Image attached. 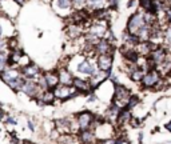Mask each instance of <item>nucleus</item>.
I'll return each instance as SVG.
<instances>
[{
	"label": "nucleus",
	"mask_w": 171,
	"mask_h": 144,
	"mask_svg": "<svg viewBox=\"0 0 171 144\" xmlns=\"http://www.w3.org/2000/svg\"><path fill=\"white\" fill-rule=\"evenodd\" d=\"M98 66H96L95 58L91 56H80V60L75 64V68L71 72H76L75 76H80V78H91L98 72Z\"/></svg>",
	"instance_id": "1"
},
{
	"label": "nucleus",
	"mask_w": 171,
	"mask_h": 144,
	"mask_svg": "<svg viewBox=\"0 0 171 144\" xmlns=\"http://www.w3.org/2000/svg\"><path fill=\"white\" fill-rule=\"evenodd\" d=\"M162 79H163V75L160 73L159 69L151 68L145 73V76H143V79L140 80L139 86L143 91H150V89L157 91V88H158V86H159V83L162 81Z\"/></svg>",
	"instance_id": "2"
},
{
	"label": "nucleus",
	"mask_w": 171,
	"mask_h": 144,
	"mask_svg": "<svg viewBox=\"0 0 171 144\" xmlns=\"http://www.w3.org/2000/svg\"><path fill=\"white\" fill-rule=\"evenodd\" d=\"M168 53H170L168 49L166 48L163 44H162V46H157L152 51L150 52V55L146 58V59H147L148 69H151V68H157L158 69L166 61Z\"/></svg>",
	"instance_id": "3"
},
{
	"label": "nucleus",
	"mask_w": 171,
	"mask_h": 144,
	"mask_svg": "<svg viewBox=\"0 0 171 144\" xmlns=\"http://www.w3.org/2000/svg\"><path fill=\"white\" fill-rule=\"evenodd\" d=\"M131 95H132V92H131L130 88H127L122 83H116V84H114V93H112V100H111V103H115L118 107L124 108Z\"/></svg>",
	"instance_id": "4"
},
{
	"label": "nucleus",
	"mask_w": 171,
	"mask_h": 144,
	"mask_svg": "<svg viewBox=\"0 0 171 144\" xmlns=\"http://www.w3.org/2000/svg\"><path fill=\"white\" fill-rule=\"evenodd\" d=\"M95 116L96 113L91 112L90 110H84L80 112H76L74 115L76 124H78L79 132L80 131H86V130H92L94 128V123H95Z\"/></svg>",
	"instance_id": "5"
},
{
	"label": "nucleus",
	"mask_w": 171,
	"mask_h": 144,
	"mask_svg": "<svg viewBox=\"0 0 171 144\" xmlns=\"http://www.w3.org/2000/svg\"><path fill=\"white\" fill-rule=\"evenodd\" d=\"M146 24L145 20V12L143 11H135L128 16L127 19V23H126V28L124 31L128 32L131 35H136V32L139 31L143 26Z\"/></svg>",
	"instance_id": "6"
},
{
	"label": "nucleus",
	"mask_w": 171,
	"mask_h": 144,
	"mask_svg": "<svg viewBox=\"0 0 171 144\" xmlns=\"http://www.w3.org/2000/svg\"><path fill=\"white\" fill-rule=\"evenodd\" d=\"M51 91L54 92V96H55L56 100H60V101H68V100H71V99H75L80 95L72 86L67 87V86L59 84V86H56L55 88L51 89Z\"/></svg>",
	"instance_id": "7"
},
{
	"label": "nucleus",
	"mask_w": 171,
	"mask_h": 144,
	"mask_svg": "<svg viewBox=\"0 0 171 144\" xmlns=\"http://www.w3.org/2000/svg\"><path fill=\"white\" fill-rule=\"evenodd\" d=\"M110 29L108 27V21L107 20H96V19H92L90 21V24L86 28V34H90L92 36H96L98 39L104 38L106 32Z\"/></svg>",
	"instance_id": "8"
},
{
	"label": "nucleus",
	"mask_w": 171,
	"mask_h": 144,
	"mask_svg": "<svg viewBox=\"0 0 171 144\" xmlns=\"http://www.w3.org/2000/svg\"><path fill=\"white\" fill-rule=\"evenodd\" d=\"M20 92L24 93L27 98L36 100V99L40 96V93L43 92V91L40 89V87H39V84H38V81H36V80L26 79V81H24L23 87H21V89H20Z\"/></svg>",
	"instance_id": "9"
},
{
	"label": "nucleus",
	"mask_w": 171,
	"mask_h": 144,
	"mask_svg": "<svg viewBox=\"0 0 171 144\" xmlns=\"http://www.w3.org/2000/svg\"><path fill=\"white\" fill-rule=\"evenodd\" d=\"M92 52H94V55L95 56L114 55V52H115V46H114L112 41L107 40V39H104V38H102V39H99V41L92 48Z\"/></svg>",
	"instance_id": "10"
},
{
	"label": "nucleus",
	"mask_w": 171,
	"mask_h": 144,
	"mask_svg": "<svg viewBox=\"0 0 171 144\" xmlns=\"http://www.w3.org/2000/svg\"><path fill=\"white\" fill-rule=\"evenodd\" d=\"M51 6L59 16L68 17L72 14V1L71 0H52Z\"/></svg>",
	"instance_id": "11"
},
{
	"label": "nucleus",
	"mask_w": 171,
	"mask_h": 144,
	"mask_svg": "<svg viewBox=\"0 0 171 144\" xmlns=\"http://www.w3.org/2000/svg\"><path fill=\"white\" fill-rule=\"evenodd\" d=\"M72 124H74V116H64V118L54 120V128L59 135L63 133H72Z\"/></svg>",
	"instance_id": "12"
},
{
	"label": "nucleus",
	"mask_w": 171,
	"mask_h": 144,
	"mask_svg": "<svg viewBox=\"0 0 171 144\" xmlns=\"http://www.w3.org/2000/svg\"><path fill=\"white\" fill-rule=\"evenodd\" d=\"M41 72H43V69H41L38 64L34 63V61L28 63L27 66H24V67H20V73H21V76H23L24 79L38 80V78L41 75Z\"/></svg>",
	"instance_id": "13"
},
{
	"label": "nucleus",
	"mask_w": 171,
	"mask_h": 144,
	"mask_svg": "<svg viewBox=\"0 0 171 144\" xmlns=\"http://www.w3.org/2000/svg\"><path fill=\"white\" fill-rule=\"evenodd\" d=\"M72 87L80 93V95L88 96L90 93H94L92 88H91V86H90V81H88V79H86V78H80V76L74 75Z\"/></svg>",
	"instance_id": "14"
},
{
	"label": "nucleus",
	"mask_w": 171,
	"mask_h": 144,
	"mask_svg": "<svg viewBox=\"0 0 171 144\" xmlns=\"http://www.w3.org/2000/svg\"><path fill=\"white\" fill-rule=\"evenodd\" d=\"M66 34L71 40H79V39L86 34V26L83 24H76V23H68L66 28Z\"/></svg>",
	"instance_id": "15"
},
{
	"label": "nucleus",
	"mask_w": 171,
	"mask_h": 144,
	"mask_svg": "<svg viewBox=\"0 0 171 144\" xmlns=\"http://www.w3.org/2000/svg\"><path fill=\"white\" fill-rule=\"evenodd\" d=\"M96 66L99 71L103 72H112L114 67V55H100L95 58Z\"/></svg>",
	"instance_id": "16"
},
{
	"label": "nucleus",
	"mask_w": 171,
	"mask_h": 144,
	"mask_svg": "<svg viewBox=\"0 0 171 144\" xmlns=\"http://www.w3.org/2000/svg\"><path fill=\"white\" fill-rule=\"evenodd\" d=\"M56 72H58L59 84H62V86H67V87H71V86H72L74 73L68 68H67V66L56 68Z\"/></svg>",
	"instance_id": "17"
},
{
	"label": "nucleus",
	"mask_w": 171,
	"mask_h": 144,
	"mask_svg": "<svg viewBox=\"0 0 171 144\" xmlns=\"http://www.w3.org/2000/svg\"><path fill=\"white\" fill-rule=\"evenodd\" d=\"M41 78L44 79L48 89H54L56 86H59V78L56 69H47L41 72Z\"/></svg>",
	"instance_id": "18"
},
{
	"label": "nucleus",
	"mask_w": 171,
	"mask_h": 144,
	"mask_svg": "<svg viewBox=\"0 0 171 144\" xmlns=\"http://www.w3.org/2000/svg\"><path fill=\"white\" fill-rule=\"evenodd\" d=\"M20 76H21V73H20V68L19 67H8L6 71H3L0 73V79H1V81L4 84L11 83L12 80L20 78Z\"/></svg>",
	"instance_id": "19"
},
{
	"label": "nucleus",
	"mask_w": 171,
	"mask_h": 144,
	"mask_svg": "<svg viewBox=\"0 0 171 144\" xmlns=\"http://www.w3.org/2000/svg\"><path fill=\"white\" fill-rule=\"evenodd\" d=\"M78 141L80 144H96L98 143V139H96L95 131L94 130H86V131H80V132L76 135Z\"/></svg>",
	"instance_id": "20"
},
{
	"label": "nucleus",
	"mask_w": 171,
	"mask_h": 144,
	"mask_svg": "<svg viewBox=\"0 0 171 144\" xmlns=\"http://www.w3.org/2000/svg\"><path fill=\"white\" fill-rule=\"evenodd\" d=\"M132 118H134L132 111L127 110V108H122V110L119 111L118 116H116V119H115V124L118 127H124V125L130 124V121Z\"/></svg>",
	"instance_id": "21"
},
{
	"label": "nucleus",
	"mask_w": 171,
	"mask_h": 144,
	"mask_svg": "<svg viewBox=\"0 0 171 144\" xmlns=\"http://www.w3.org/2000/svg\"><path fill=\"white\" fill-rule=\"evenodd\" d=\"M35 101L38 103V106L46 107V106H52V104H55L56 99H55V96H54L52 91L48 89V91H43V92L40 93V96H39Z\"/></svg>",
	"instance_id": "22"
},
{
	"label": "nucleus",
	"mask_w": 171,
	"mask_h": 144,
	"mask_svg": "<svg viewBox=\"0 0 171 144\" xmlns=\"http://www.w3.org/2000/svg\"><path fill=\"white\" fill-rule=\"evenodd\" d=\"M107 8V0H86V9L90 14Z\"/></svg>",
	"instance_id": "23"
},
{
	"label": "nucleus",
	"mask_w": 171,
	"mask_h": 144,
	"mask_svg": "<svg viewBox=\"0 0 171 144\" xmlns=\"http://www.w3.org/2000/svg\"><path fill=\"white\" fill-rule=\"evenodd\" d=\"M151 32H152V26H150V24H145L139 31L136 32V36H138V39H139L140 43H142V41H150Z\"/></svg>",
	"instance_id": "24"
},
{
	"label": "nucleus",
	"mask_w": 171,
	"mask_h": 144,
	"mask_svg": "<svg viewBox=\"0 0 171 144\" xmlns=\"http://www.w3.org/2000/svg\"><path fill=\"white\" fill-rule=\"evenodd\" d=\"M56 140H58L59 144H76V143H79L76 135H74V133H63V135H59Z\"/></svg>",
	"instance_id": "25"
},
{
	"label": "nucleus",
	"mask_w": 171,
	"mask_h": 144,
	"mask_svg": "<svg viewBox=\"0 0 171 144\" xmlns=\"http://www.w3.org/2000/svg\"><path fill=\"white\" fill-rule=\"evenodd\" d=\"M163 46L171 53V26H166L163 28Z\"/></svg>",
	"instance_id": "26"
},
{
	"label": "nucleus",
	"mask_w": 171,
	"mask_h": 144,
	"mask_svg": "<svg viewBox=\"0 0 171 144\" xmlns=\"http://www.w3.org/2000/svg\"><path fill=\"white\" fill-rule=\"evenodd\" d=\"M140 103H142V99H140L138 95H134L132 93V95L130 96V99H128V101H127V104H126L124 108H127V110H130V111H134Z\"/></svg>",
	"instance_id": "27"
},
{
	"label": "nucleus",
	"mask_w": 171,
	"mask_h": 144,
	"mask_svg": "<svg viewBox=\"0 0 171 144\" xmlns=\"http://www.w3.org/2000/svg\"><path fill=\"white\" fill-rule=\"evenodd\" d=\"M152 4L154 0H138V6H139L140 11L152 14Z\"/></svg>",
	"instance_id": "28"
},
{
	"label": "nucleus",
	"mask_w": 171,
	"mask_h": 144,
	"mask_svg": "<svg viewBox=\"0 0 171 144\" xmlns=\"http://www.w3.org/2000/svg\"><path fill=\"white\" fill-rule=\"evenodd\" d=\"M71 1H72V11L86 9V0H71Z\"/></svg>",
	"instance_id": "29"
},
{
	"label": "nucleus",
	"mask_w": 171,
	"mask_h": 144,
	"mask_svg": "<svg viewBox=\"0 0 171 144\" xmlns=\"http://www.w3.org/2000/svg\"><path fill=\"white\" fill-rule=\"evenodd\" d=\"M7 17L3 16V15H0V38H7L8 39V36H7V32H6V27L4 26V21H6Z\"/></svg>",
	"instance_id": "30"
},
{
	"label": "nucleus",
	"mask_w": 171,
	"mask_h": 144,
	"mask_svg": "<svg viewBox=\"0 0 171 144\" xmlns=\"http://www.w3.org/2000/svg\"><path fill=\"white\" fill-rule=\"evenodd\" d=\"M6 125H8V127H15V125H18V119L15 118V116H11V115H8L6 118V120L3 121Z\"/></svg>",
	"instance_id": "31"
},
{
	"label": "nucleus",
	"mask_w": 171,
	"mask_h": 144,
	"mask_svg": "<svg viewBox=\"0 0 171 144\" xmlns=\"http://www.w3.org/2000/svg\"><path fill=\"white\" fill-rule=\"evenodd\" d=\"M8 51V39L7 38H0V52Z\"/></svg>",
	"instance_id": "32"
},
{
	"label": "nucleus",
	"mask_w": 171,
	"mask_h": 144,
	"mask_svg": "<svg viewBox=\"0 0 171 144\" xmlns=\"http://www.w3.org/2000/svg\"><path fill=\"white\" fill-rule=\"evenodd\" d=\"M119 7V0H107V8L112 9V11H115V9H118Z\"/></svg>",
	"instance_id": "33"
},
{
	"label": "nucleus",
	"mask_w": 171,
	"mask_h": 144,
	"mask_svg": "<svg viewBox=\"0 0 171 144\" xmlns=\"http://www.w3.org/2000/svg\"><path fill=\"white\" fill-rule=\"evenodd\" d=\"M114 144H131V141L124 136H118V138H115Z\"/></svg>",
	"instance_id": "34"
},
{
	"label": "nucleus",
	"mask_w": 171,
	"mask_h": 144,
	"mask_svg": "<svg viewBox=\"0 0 171 144\" xmlns=\"http://www.w3.org/2000/svg\"><path fill=\"white\" fill-rule=\"evenodd\" d=\"M27 128L31 132H35V121H34V119H31V118L27 119Z\"/></svg>",
	"instance_id": "35"
},
{
	"label": "nucleus",
	"mask_w": 171,
	"mask_h": 144,
	"mask_svg": "<svg viewBox=\"0 0 171 144\" xmlns=\"http://www.w3.org/2000/svg\"><path fill=\"white\" fill-rule=\"evenodd\" d=\"M130 124H131V125H132V127L138 128V127H140V125H142V120H140V119H138V118H135V116H134V118L131 119Z\"/></svg>",
	"instance_id": "36"
},
{
	"label": "nucleus",
	"mask_w": 171,
	"mask_h": 144,
	"mask_svg": "<svg viewBox=\"0 0 171 144\" xmlns=\"http://www.w3.org/2000/svg\"><path fill=\"white\" fill-rule=\"evenodd\" d=\"M7 116H8V113H7L6 111H4V110H0V121H1V123L6 120Z\"/></svg>",
	"instance_id": "37"
},
{
	"label": "nucleus",
	"mask_w": 171,
	"mask_h": 144,
	"mask_svg": "<svg viewBox=\"0 0 171 144\" xmlns=\"http://www.w3.org/2000/svg\"><path fill=\"white\" fill-rule=\"evenodd\" d=\"M11 1H12V3H15V4H16V6H18V7H21V6H23V4H26V1H27V0H11Z\"/></svg>",
	"instance_id": "38"
},
{
	"label": "nucleus",
	"mask_w": 171,
	"mask_h": 144,
	"mask_svg": "<svg viewBox=\"0 0 171 144\" xmlns=\"http://www.w3.org/2000/svg\"><path fill=\"white\" fill-rule=\"evenodd\" d=\"M165 130L167 131V132H170V133H171V120H170V121H167V123L165 124Z\"/></svg>",
	"instance_id": "39"
},
{
	"label": "nucleus",
	"mask_w": 171,
	"mask_h": 144,
	"mask_svg": "<svg viewBox=\"0 0 171 144\" xmlns=\"http://www.w3.org/2000/svg\"><path fill=\"white\" fill-rule=\"evenodd\" d=\"M165 3H166V6L171 9V0H165Z\"/></svg>",
	"instance_id": "40"
},
{
	"label": "nucleus",
	"mask_w": 171,
	"mask_h": 144,
	"mask_svg": "<svg viewBox=\"0 0 171 144\" xmlns=\"http://www.w3.org/2000/svg\"><path fill=\"white\" fill-rule=\"evenodd\" d=\"M138 139H139V143H142V140H143V133L142 132H139V136H138Z\"/></svg>",
	"instance_id": "41"
},
{
	"label": "nucleus",
	"mask_w": 171,
	"mask_h": 144,
	"mask_svg": "<svg viewBox=\"0 0 171 144\" xmlns=\"http://www.w3.org/2000/svg\"><path fill=\"white\" fill-rule=\"evenodd\" d=\"M3 135H4V131H3V130H1V128H0V139L3 138Z\"/></svg>",
	"instance_id": "42"
},
{
	"label": "nucleus",
	"mask_w": 171,
	"mask_h": 144,
	"mask_svg": "<svg viewBox=\"0 0 171 144\" xmlns=\"http://www.w3.org/2000/svg\"><path fill=\"white\" fill-rule=\"evenodd\" d=\"M6 1H8V0H0V4H1V3H6Z\"/></svg>",
	"instance_id": "43"
}]
</instances>
